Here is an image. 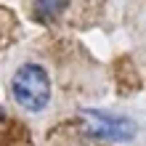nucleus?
<instances>
[{"instance_id": "nucleus-2", "label": "nucleus", "mask_w": 146, "mask_h": 146, "mask_svg": "<svg viewBox=\"0 0 146 146\" xmlns=\"http://www.w3.org/2000/svg\"><path fill=\"white\" fill-rule=\"evenodd\" d=\"M80 122H82V130L88 135L101 138V141H114V143L133 141L135 133H138L133 119L114 117V114H106V111H98V109H82Z\"/></svg>"}, {"instance_id": "nucleus-4", "label": "nucleus", "mask_w": 146, "mask_h": 146, "mask_svg": "<svg viewBox=\"0 0 146 146\" xmlns=\"http://www.w3.org/2000/svg\"><path fill=\"white\" fill-rule=\"evenodd\" d=\"M0 117H3V114H0Z\"/></svg>"}, {"instance_id": "nucleus-1", "label": "nucleus", "mask_w": 146, "mask_h": 146, "mask_svg": "<svg viewBox=\"0 0 146 146\" xmlns=\"http://www.w3.org/2000/svg\"><path fill=\"white\" fill-rule=\"evenodd\" d=\"M13 98L24 109L40 111L50 101V80L42 66L37 64H24L13 74Z\"/></svg>"}, {"instance_id": "nucleus-3", "label": "nucleus", "mask_w": 146, "mask_h": 146, "mask_svg": "<svg viewBox=\"0 0 146 146\" xmlns=\"http://www.w3.org/2000/svg\"><path fill=\"white\" fill-rule=\"evenodd\" d=\"M64 8H66V0H37L35 3V16H37V21L50 24L64 13Z\"/></svg>"}]
</instances>
